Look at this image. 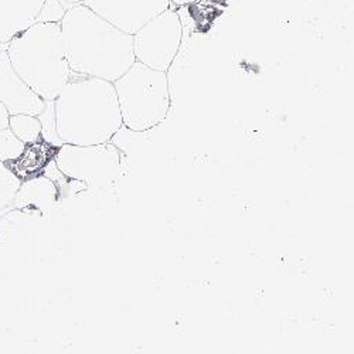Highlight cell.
<instances>
[{"label":"cell","instance_id":"4fadbf2b","mask_svg":"<svg viewBox=\"0 0 354 354\" xmlns=\"http://www.w3.org/2000/svg\"><path fill=\"white\" fill-rule=\"evenodd\" d=\"M26 151V145L17 139L10 128L0 131V162H12L19 159Z\"/></svg>","mask_w":354,"mask_h":354},{"label":"cell","instance_id":"6da1fadb","mask_svg":"<svg viewBox=\"0 0 354 354\" xmlns=\"http://www.w3.org/2000/svg\"><path fill=\"white\" fill-rule=\"evenodd\" d=\"M60 26L67 62L75 74L113 82L136 62L133 36L82 3L68 8Z\"/></svg>","mask_w":354,"mask_h":354},{"label":"cell","instance_id":"9c48e42d","mask_svg":"<svg viewBox=\"0 0 354 354\" xmlns=\"http://www.w3.org/2000/svg\"><path fill=\"white\" fill-rule=\"evenodd\" d=\"M44 0H0V44L27 30L37 20Z\"/></svg>","mask_w":354,"mask_h":354},{"label":"cell","instance_id":"e0dca14e","mask_svg":"<svg viewBox=\"0 0 354 354\" xmlns=\"http://www.w3.org/2000/svg\"><path fill=\"white\" fill-rule=\"evenodd\" d=\"M170 2L173 6H186L196 2V0H170Z\"/></svg>","mask_w":354,"mask_h":354},{"label":"cell","instance_id":"8fae6325","mask_svg":"<svg viewBox=\"0 0 354 354\" xmlns=\"http://www.w3.org/2000/svg\"><path fill=\"white\" fill-rule=\"evenodd\" d=\"M10 131L20 139L24 145L36 143L41 138V124L37 116L17 113L10 115L9 121Z\"/></svg>","mask_w":354,"mask_h":354},{"label":"cell","instance_id":"ac0fdd59","mask_svg":"<svg viewBox=\"0 0 354 354\" xmlns=\"http://www.w3.org/2000/svg\"><path fill=\"white\" fill-rule=\"evenodd\" d=\"M63 2L67 5V8H71L74 5H81L84 0H63Z\"/></svg>","mask_w":354,"mask_h":354},{"label":"cell","instance_id":"2e32d148","mask_svg":"<svg viewBox=\"0 0 354 354\" xmlns=\"http://www.w3.org/2000/svg\"><path fill=\"white\" fill-rule=\"evenodd\" d=\"M9 121H10V113L8 108L0 102V131L9 128Z\"/></svg>","mask_w":354,"mask_h":354},{"label":"cell","instance_id":"5b68a950","mask_svg":"<svg viewBox=\"0 0 354 354\" xmlns=\"http://www.w3.org/2000/svg\"><path fill=\"white\" fill-rule=\"evenodd\" d=\"M54 163L67 179L90 187L108 186L122 174V156L112 142L86 146L63 143Z\"/></svg>","mask_w":354,"mask_h":354},{"label":"cell","instance_id":"ba28073f","mask_svg":"<svg viewBox=\"0 0 354 354\" xmlns=\"http://www.w3.org/2000/svg\"><path fill=\"white\" fill-rule=\"evenodd\" d=\"M0 102L8 108L10 115L37 116L46 106V101L15 71L6 50L0 51Z\"/></svg>","mask_w":354,"mask_h":354},{"label":"cell","instance_id":"277c9868","mask_svg":"<svg viewBox=\"0 0 354 354\" xmlns=\"http://www.w3.org/2000/svg\"><path fill=\"white\" fill-rule=\"evenodd\" d=\"M122 124L142 132L159 127L170 109V85L166 71L153 70L135 62L129 70L113 81Z\"/></svg>","mask_w":354,"mask_h":354},{"label":"cell","instance_id":"52a82bcc","mask_svg":"<svg viewBox=\"0 0 354 354\" xmlns=\"http://www.w3.org/2000/svg\"><path fill=\"white\" fill-rule=\"evenodd\" d=\"M82 5L128 35L173 6L170 0H84Z\"/></svg>","mask_w":354,"mask_h":354},{"label":"cell","instance_id":"5bb4252c","mask_svg":"<svg viewBox=\"0 0 354 354\" xmlns=\"http://www.w3.org/2000/svg\"><path fill=\"white\" fill-rule=\"evenodd\" d=\"M41 124V138L53 145L60 147L63 143L57 135V128H55V113H54V101H46L44 109L37 115Z\"/></svg>","mask_w":354,"mask_h":354},{"label":"cell","instance_id":"3957f363","mask_svg":"<svg viewBox=\"0 0 354 354\" xmlns=\"http://www.w3.org/2000/svg\"><path fill=\"white\" fill-rule=\"evenodd\" d=\"M19 77L44 101H54L70 81L60 23H35L8 43Z\"/></svg>","mask_w":354,"mask_h":354},{"label":"cell","instance_id":"8992f818","mask_svg":"<svg viewBox=\"0 0 354 354\" xmlns=\"http://www.w3.org/2000/svg\"><path fill=\"white\" fill-rule=\"evenodd\" d=\"M133 36L135 60L159 71H169L183 41V21L173 6L151 19Z\"/></svg>","mask_w":354,"mask_h":354},{"label":"cell","instance_id":"7c38bea8","mask_svg":"<svg viewBox=\"0 0 354 354\" xmlns=\"http://www.w3.org/2000/svg\"><path fill=\"white\" fill-rule=\"evenodd\" d=\"M20 185V177L9 169L5 162H0V216L13 209V201Z\"/></svg>","mask_w":354,"mask_h":354},{"label":"cell","instance_id":"7a4b0ae2","mask_svg":"<svg viewBox=\"0 0 354 354\" xmlns=\"http://www.w3.org/2000/svg\"><path fill=\"white\" fill-rule=\"evenodd\" d=\"M54 113L57 135L67 145L109 142L124 125L113 82L73 71L54 100Z\"/></svg>","mask_w":354,"mask_h":354},{"label":"cell","instance_id":"9a60e30c","mask_svg":"<svg viewBox=\"0 0 354 354\" xmlns=\"http://www.w3.org/2000/svg\"><path fill=\"white\" fill-rule=\"evenodd\" d=\"M67 9L63 0H44L36 23H60Z\"/></svg>","mask_w":354,"mask_h":354},{"label":"cell","instance_id":"30bf717a","mask_svg":"<svg viewBox=\"0 0 354 354\" xmlns=\"http://www.w3.org/2000/svg\"><path fill=\"white\" fill-rule=\"evenodd\" d=\"M55 183L47 176L36 177L20 185V189L13 201L15 209H37L47 210L57 198Z\"/></svg>","mask_w":354,"mask_h":354}]
</instances>
